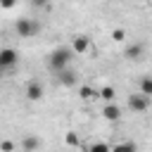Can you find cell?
I'll list each match as a JSON object with an SVG mask.
<instances>
[{"label": "cell", "instance_id": "cell-1", "mask_svg": "<svg viewBox=\"0 0 152 152\" xmlns=\"http://www.w3.org/2000/svg\"><path fill=\"white\" fill-rule=\"evenodd\" d=\"M71 59H74V52H71V48H55V50L50 52V57H48V66H50V69L57 74V71L66 69Z\"/></svg>", "mask_w": 152, "mask_h": 152}, {"label": "cell", "instance_id": "cell-2", "mask_svg": "<svg viewBox=\"0 0 152 152\" xmlns=\"http://www.w3.org/2000/svg\"><path fill=\"white\" fill-rule=\"evenodd\" d=\"M14 31H17L19 38H33V36L40 33V24L33 21V19H28V17H21V19H17V24H14Z\"/></svg>", "mask_w": 152, "mask_h": 152}, {"label": "cell", "instance_id": "cell-3", "mask_svg": "<svg viewBox=\"0 0 152 152\" xmlns=\"http://www.w3.org/2000/svg\"><path fill=\"white\" fill-rule=\"evenodd\" d=\"M128 109H131L133 114H142V112H147V109H150V97L142 95V93L131 95V97H128Z\"/></svg>", "mask_w": 152, "mask_h": 152}, {"label": "cell", "instance_id": "cell-4", "mask_svg": "<svg viewBox=\"0 0 152 152\" xmlns=\"http://www.w3.org/2000/svg\"><path fill=\"white\" fill-rule=\"evenodd\" d=\"M17 62H19V52L14 48H0V71L12 69Z\"/></svg>", "mask_w": 152, "mask_h": 152}, {"label": "cell", "instance_id": "cell-5", "mask_svg": "<svg viewBox=\"0 0 152 152\" xmlns=\"http://www.w3.org/2000/svg\"><path fill=\"white\" fill-rule=\"evenodd\" d=\"M88 48H90V38L88 36L78 33V36L71 38V52L74 55H83V52H88Z\"/></svg>", "mask_w": 152, "mask_h": 152}, {"label": "cell", "instance_id": "cell-6", "mask_svg": "<svg viewBox=\"0 0 152 152\" xmlns=\"http://www.w3.org/2000/svg\"><path fill=\"white\" fill-rule=\"evenodd\" d=\"M24 95H26V100H31V102H38V100L43 97V83H38V81H28V83H26V90H24Z\"/></svg>", "mask_w": 152, "mask_h": 152}, {"label": "cell", "instance_id": "cell-7", "mask_svg": "<svg viewBox=\"0 0 152 152\" xmlns=\"http://www.w3.org/2000/svg\"><path fill=\"white\" fill-rule=\"evenodd\" d=\"M142 55H145V45L142 43H133V45H128L124 50V57L128 62H138V59H142Z\"/></svg>", "mask_w": 152, "mask_h": 152}, {"label": "cell", "instance_id": "cell-8", "mask_svg": "<svg viewBox=\"0 0 152 152\" xmlns=\"http://www.w3.org/2000/svg\"><path fill=\"white\" fill-rule=\"evenodd\" d=\"M43 145V140L38 135H24L21 138V152H38Z\"/></svg>", "mask_w": 152, "mask_h": 152}, {"label": "cell", "instance_id": "cell-9", "mask_svg": "<svg viewBox=\"0 0 152 152\" xmlns=\"http://www.w3.org/2000/svg\"><path fill=\"white\" fill-rule=\"evenodd\" d=\"M102 116H104L107 121H119V119H121V107H119L116 102H107V104L102 107Z\"/></svg>", "mask_w": 152, "mask_h": 152}, {"label": "cell", "instance_id": "cell-10", "mask_svg": "<svg viewBox=\"0 0 152 152\" xmlns=\"http://www.w3.org/2000/svg\"><path fill=\"white\" fill-rule=\"evenodd\" d=\"M57 81H59L62 86H66V88L76 86V71H71V69H62V71H57Z\"/></svg>", "mask_w": 152, "mask_h": 152}, {"label": "cell", "instance_id": "cell-11", "mask_svg": "<svg viewBox=\"0 0 152 152\" xmlns=\"http://www.w3.org/2000/svg\"><path fill=\"white\" fill-rule=\"evenodd\" d=\"M138 147H135V142H131V140H126V142H116L114 147H109V152H135Z\"/></svg>", "mask_w": 152, "mask_h": 152}, {"label": "cell", "instance_id": "cell-12", "mask_svg": "<svg viewBox=\"0 0 152 152\" xmlns=\"http://www.w3.org/2000/svg\"><path fill=\"white\" fill-rule=\"evenodd\" d=\"M97 97H102L104 102H114V97H116V90H114L112 86H104V88L97 93Z\"/></svg>", "mask_w": 152, "mask_h": 152}, {"label": "cell", "instance_id": "cell-13", "mask_svg": "<svg viewBox=\"0 0 152 152\" xmlns=\"http://www.w3.org/2000/svg\"><path fill=\"white\" fill-rule=\"evenodd\" d=\"M140 93L147 95V97L152 95V78H150V76H142V78H140Z\"/></svg>", "mask_w": 152, "mask_h": 152}, {"label": "cell", "instance_id": "cell-14", "mask_svg": "<svg viewBox=\"0 0 152 152\" xmlns=\"http://www.w3.org/2000/svg\"><path fill=\"white\" fill-rule=\"evenodd\" d=\"M78 95H81V100H93V97H97V93H95L90 86H81V88H78Z\"/></svg>", "mask_w": 152, "mask_h": 152}, {"label": "cell", "instance_id": "cell-15", "mask_svg": "<svg viewBox=\"0 0 152 152\" xmlns=\"http://www.w3.org/2000/svg\"><path fill=\"white\" fill-rule=\"evenodd\" d=\"M64 142H66L69 147H78V145H81V140H78V135H76L74 131H69V133L64 135Z\"/></svg>", "mask_w": 152, "mask_h": 152}, {"label": "cell", "instance_id": "cell-16", "mask_svg": "<svg viewBox=\"0 0 152 152\" xmlns=\"http://www.w3.org/2000/svg\"><path fill=\"white\" fill-rule=\"evenodd\" d=\"M14 150H17L14 140H0V152H14Z\"/></svg>", "mask_w": 152, "mask_h": 152}, {"label": "cell", "instance_id": "cell-17", "mask_svg": "<svg viewBox=\"0 0 152 152\" xmlns=\"http://www.w3.org/2000/svg\"><path fill=\"white\" fill-rule=\"evenodd\" d=\"M88 152H109V145L107 142H95V145H90Z\"/></svg>", "mask_w": 152, "mask_h": 152}, {"label": "cell", "instance_id": "cell-18", "mask_svg": "<svg viewBox=\"0 0 152 152\" xmlns=\"http://www.w3.org/2000/svg\"><path fill=\"white\" fill-rule=\"evenodd\" d=\"M112 38H114L116 43H121V40L126 38V31H124V28H114V31H112Z\"/></svg>", "mask_w": 152, "mask_h": 152}, {"label": "cell", "instance_id": "cell-19", "mask_svg": "<svg viewBox=\"0 0 152 152\" xmlns=\"http://www.w3.org/2000/svg\"><path fill=\"white\" fill-rule=\"evenodd\" d=\"M14 5H17V0H0V7L2 10H12Z\"/></svg>", "mask_w": 152, "mask_h": 152}, {"label": "cell", "instance_id": "cell-20", "mask_svg": "<svg viewBox=\"0 0 152 152\" xmlns=\"http://www.w3.org/2000/svg\"><path fill=\"white\" fill-rule=\"evenodd\" d=\"M48 2H50V0H31V5H33V7H45Z\"/></svg>", "mask_w": 152, "mask_h": 152}]
</instances>
